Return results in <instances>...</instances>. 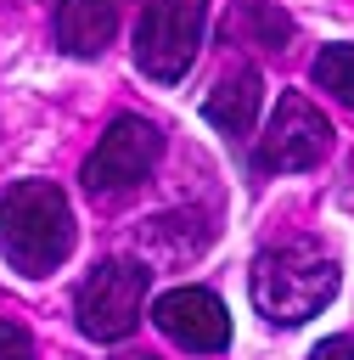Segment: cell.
I'll return each instance as SVG.
<instances>
[{"label":"cell","mask_w":354,"mask_h":360,"mask_svg":"<svg viewBox=\"0 0 354 360\" xmlns=\"http://www.w3.org/2000/svg\"><path fill=\"white\" fill-rule=\"evenodd\" d=\"M247 292H253V309L275 326H298L309 315H320L332 298H337V259L315 242H281V248H264L253 259V276H247Z\"/></svg>","instance_id":"obj_1"},{"label":"cell","mask_w":354,"mask_h":360,"mask_svg":"<svg viewBox=\"0 0 354 360\" xmlns=\"http://www.w3.org/2000/svg\"><path fill=\"white\" fill-rule=\"evenodd\" d=\"M0 253L22 276H51L73 253V208L51 180H17L0 202Z\"/></svg>","instance_id":"obj_2"},{"label":"cell","mask_w":354,"mask_h":360,"mask_svg":"<svg viewBox=\"0 0 354 360\" xmlns=\"http://www.w3.org/2000/svg\"><path fill=\"white\" fill-rule=\"evenodd\" d=\"M146 287H152V270L135 264V259H107L96 264L84 281H79V332L96 338V343H118L140 326V309H146Z\"/></svg>","instance_id":"obj_3"},{"label":"cell","mask_w":354,"mask_h":360,"mask_svg":"<svg viewBox=\"0 0 354 360\" xmlns=\"http://www.w3.org/2000/svg\"><path fill=\"white\" fill-rule=\"evenodd\" d=\"M202 22H208V0H146L135 22V68L157 84H174L197 62Z\"/></svg>","instance_id":"obj_4"},{"label":"cell","mask_w":354,"mask_h":360,"mask_svg":"<svg viewBox=\"0 0 354 360\" xmlns=\"http://www.w3.org/2000/svg\"><path fill=\"white\" fill-rule=\"evenodd\" d=\"M332 152V124L320 118V107L298 90H287L258 135V169L270 174H292V169H315Z\"/></svg>","instance_id":"obj_5"},{"label":"cell","mask_w":354,"mask_h":360,"mask_svg":"<svg viewBox=\"0 0 354 360\" xmlns=\"http://www.w3.org/2000/svg\"><path fill=\"white\" fill-rule=\"evenodd\" d=\"M157 158H163L157 124H146V118H112V129L96 141V152H90V163H84V186H90L96 197H112V191L146 180Z\"/></svg>","instance_id":"obj_6"},{"label":"cell","mask_w":354,"mask_h":360,"mask_svg":"<svg viewBox=\"0 0 354 360\" xmlns=\"http://www.w3.org/2000/svg\"><path fill=\"white\" fill-rule=\"evenodd\" d=\"M152 321L163 326V338H174L180 349H197V354H214L230 343V315L225 304L208 292V287H174L152 304Z\"/></svg>","instance_id":"obj_7"},{"label":"cell","mask_w":354,"mask_h":360,"mask_svg":"<svg viewBox=\"0 0 354 360\" xmlns=\"http://www.w3.org/2000/svg\"><path fill=\"white\" fill-rule=\"evenodd\" d=\"M118 34V0H62L56 6V45L67 56H101Z\"/></svg>","instance_id":"obj_8"},{"label":"cell","mask_w":354,"mask_h":360,"mask_svg":"<svg viewBox=\"0 0 354 360\" xmlns=\"http://www.w3.org/2000/svg\"><path fill=\"white\" fill-rule=\"evenodd\" d=\"M258 107H264V79H258L253 68H230V73L208 90V101H202L208 124L225 129V135H247L253 118H258Z\"/></svg>","instance_id":"obj_9"},{"label":"cell","mask_w":354,"mask_h":360,"mask_svg":"<svg viewBox=\"0 0 354 360\" xmlns=\"http://www.w3.org/2000/svg\"><path fill=\"white\" fill-rule=\"evenodd\" d=\"M315 84L332 90L343 107H354V45H320V56H315Z\"/></svg>","instance_id":"obj_10"},{"label":"cell","mask_w":354,"mask_h":360,"mask_svg":"<svg viewBox=\"0 0 354 360\" xmlns=\"http://www.w3.org/2000/svg\"><path fill=\"white\" fill-rule=\"evenodd\" d=\"M242 22L253 28V39H258L264 51H281V45H287V34H292V22H287L281 11H270L264 0H247V6H242Z\"/></svg>","instance_id":"obj_11"},{"label":"cell","mask_w":354,"mask_h":360,"mask_svg":"<svg viewBox=\"0 0 354 360\" xmlns=\"http://www.w3.org/2000/svg\"><path fill=\"white\" fill-rule=\"evenodd\" d=\"M0 360H34V343L17 321H0Z\"/></svg>","instance_id":"obj_12"},{"label":"cell","mask_w":354,"mask_h":360,"mask_svg":"<svg viewBox=\"0 0 354 360\" xmlns=\"http://www.w3.org/2000/svg\"><path fill=\"white\" fill-rule=\"evenodd\" d=\"M309 360H354V338H326Z\"/></svg>","instance_id":"obj_13"},{"label":"cell","mask_w":354,"mask_h":360,"mask_svg":"<svg viewBox=\"0 0 354 360\" xmlns=\"http://www.w3.org/2000/svg\"><path fill=\"white\" fill-rule=\"evenodd\" d=\"M140 360H146V354H140Z\"/></svg>","instance_id":"obj_14"}]
</instances>
